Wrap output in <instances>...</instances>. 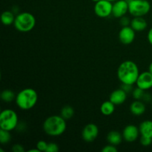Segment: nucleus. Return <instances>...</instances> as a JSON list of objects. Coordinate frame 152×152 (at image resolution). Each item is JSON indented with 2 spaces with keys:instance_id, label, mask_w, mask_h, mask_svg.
<instances>
[{
  "instance_id": "nucleus-16",
  "label": "nucleus",
  "mask_w": 152,
  "mask_h": 152,
  "mask_svg": "<svg viewBox=\"0 0 152 152\" xmlns=\"http://www.w3.org/2000/svg\"><path fill=\"white\" fill-rule=\"evenodd\" d=\"M123 140V134L117 131H111L107 135V141L108 143L116 145V146L120 145Z\"/></svg>"
},
{
  "instance_id": "nucleus-36",
  "label": "nucleus",
  "mask_w": 152,
  "mask_h": 152,
  "mask_svg": "<svg viewBox=\"0 0 152 152\" xmlns=\"http://www.w3.org/2000/svg\"><path fill=\"white\" fill-rule=\"evenodd\" d=\"M126 1H128V2L129 3V2H130V1H132V0H126Z\"/></svg>"
},
{
  "instance_id": "nucleus-24",
  "label": "nucleus",
  "mask_w": 152,
  "mask_h": 152,
  "mask_svg": "<svg viewBox=\"0 0 152 152\" xmlns=\"http://www.w3.org/2000/svg\"><path fill=\"white\" fill-rule=\"evenodd\" d=\"M140 144L143 146L147 147L149 146L150 145H151L152 143V138L148 137L145 136H141L140 140Z\"/></svg>"
},
{
  "instance_id": "nucleus-35",
  "label": "nucleus",
  "mask_w": 152,
  "mask_h": 152,
  "mask_svg": "<svg viewBox=\"0 0 152 152\" xmlns=\"http://www.w3.org/2000/svg\"><path fill=\"white\" fill-rule=\"evenodd\" d=\"M108 1H111V2H114V1H117V0H108Z\"/></svg>"
},
{
  "instance_id": "nucleus-30",
  "label": "nucleus",
  "mask_w": 152,
  "mask_h": 152,
  "mask_svg": "<svg viewBox=\"0 0 152 152\" xmlns=\"http://www.w3.org/2000/svg\"><path fill=\"white\" fill-rule=\"evenodd\" d=\"M121 88H123L126 93H129V91H132V85H127V84H123Z\"/></svg>"
},
{
  "instance_id": "nucleus-33",
  "label": "nucleus",
  "mask_w": 152,
  "mask_h": 152,
  "mask_svg": "<svg viewBox=\"0 0 152 152\" xmlns=\"http://www.w3.org/2000/svg\"><path fill=\"white\" fill-rule=\"evenodd\" d=\"M148 71H149V72L152 74V62H151V64H150L149 68H148Z\"/></svg>"
},
{
  "instance_id": "nucleus-2",
  "label": "nucleus",
  "mask_w": 152,
  "mask_h": 152,
  "mask_svg": "<svg viewBox=\"0 0 152 152\" xmlns=\"http://www.w3.org/2000/svg\"><path fill=\"white\" fill-rule=\"evenodd\" d=\"M65 120L61 115L48 117L43 123L45 133L50 137L61 136L66 131L67 124Z\"/></svg>"
},
{
  "instance_id": "nucleus-18",
  "label": "nucleus",
  "mask_w": 152,
  "mask_h": 152,
  "mask_svg": "<svg viewBox=\"0 0 152 152\" xmlns=\"http://www.w3.org/2000/svg\"><path fill=\"white\" fill-rule=\"evenodd\" d=\"M115 111V105L111 100L105 101L101 105L100 111L103 115L110 116Z\"/></svg>"
},
{
  "instance_id": "nucleus-14",
  "label": "nucleus",
  "mask_w": 152,
  "mask_h": 152,
  "mask_svg": "<svg viewBox=\"0 0 152 152\" xmlns=\"http://www.w3.org/2000/svg\"><path fill=\"white\" fill-rule=\"evenodd\" d=\"M130 26L135 31H142L146 29L148 27V23L143 16H137L131 21Z\"/></svg>"
},
{
  "instance_id": "nucleus-9",
  "label": "nucleus",
  "mask_w": 152,
  "mask_h": 152,
  "mask_svg": "<svg viewBox=\"0 0 152 152\" xmlns=\"http://www.w3.org/2000/svg\"><path fill=\"white\" fill-rule=\"evenodd\" d=\"M119 39L120 42L123 45H130L134 41L135 37V31L131 26H125L120 29L119 32Z\"/></svg>"
},
{
  "instance_id": "nucleus-25",
  "label": "nucleus",
  "mask_w": 152,
  "mask_h": 152,
  "mask_svg": "<svg viewBox=\"0 0 152 152\" xmlns=\"http://www.w3.org/2000/svg\"><path fill=\"white\" fill-rule=\"evenodd\" d=\"M59 148L58 145L55 142H49L48 143L47 149L45 152H57L59 151Z\"/></svg>"
},
{
  "instance_id": "nucleus-8",
  "label": "nucleus",
  "mask_w": 152,
  "mask_h": 152,
  "mask_svg": "<svg viewBox=\"0 0 152 152\" xmlns=\"http://www.w3.org/2000/svg\"><path fill=\"white\" fill-rule=\"evenodd\" d=\"M99 135V129L94 123L86 125L82 132V137L87 142H92L97 138Z\"/></svg>"
},
{
  "instance_id": "nucleus-5",
  "label": "nucleus",
  "mask_w": 152,
  "mask_h": 152,
  "mask_svg": "<svg viewBox=\"0 0 152 152\" xmlns=\"http://www.w3.org/2000/svg\"><path fill=\"white\" fill-rule=\"evenodd\" d=\"M19 123L18 115L12 109H4L0 114V129L3 130L11 131L16 129Z\"/></svg>"
},
{
  "instance_id": "nucleus-32",
  "label": "nucleus",
  "mask_w": 152,
  "mask_h": 152,
  "mask_svg": "<svg viewBox=\"0 0 152 152\" xmlns=\"http://www.w3.org/2000/svg\"><path fill=\"white\" fill-rule=\"evenodd\" d=\"M28 152H39V150L38 148H34V149H30L28 151Z\"/></svg>"
},
{
  "instance_id": "nucleus-1",
  "label": "nucleus",
  "mask_w": 152,
  "mask_h": 152,
  "mask_svg": "<svg viewBox=\"0 0 152 152\" xmlns=\"http://www.w3.org/2000/svg\"><path fill=\"white\" fill-rule=\"evenodd\" d=\"M139 75V68L133 61L127 60L122 62L117 69V77L123 84L133 86L136 83Z\"/></svg>"
},
{
  "instance_id": "nucleus-22",
  "label": "nucleus",
  "mask_w": 152,
  "mask_h": 152,
  "mask_svg": "<svg viewBox=\"0 0 152 152\" xmlns=\"http://www.w3.org/2000/svg\"><path fill=\"white\" fill-rule=\"evenodd\" d=\"M10 132L8 131L0 129V142L1 144H7L11 140V135L10 134Z\"/></svg>"
},
{
  "instance_id": "nucleus-19",
  "label": "nucleus",
  "mask_w": 152,
  "mask_h": 152,
  "mask_svg": "<svg viewBox=\"0 0 152 152\" xmlns=\"http://www.w3.org/2000/svg\"><path fill=\"white\" fill-rule=\"evenodd\" d=\"M15 18L16 16H14V13L13 12L10 10H5L1 13V20L3 25L8 26L14 23Z\"/></svg>"
},
{
  "instance_id": "nucleus-29",
  "label": "nucleus",
  "mask_w": 152,
  "mask_h": 152,
  "mask_svg": "<svg viewBox=\"0 0 152 152\" xmlns=\"http://www.w3.org/2000/svg\"><path fill=\"white\" fill-rule=\"evenodd\" d=\"M11 150L13 152H24L25 151V148L20 144H15L13 147H12Z\"/></svg>"
},
{
  "instance_id": "nucleus-6",
  "label": "nucleus",
  "mask_w": 152,
  "mask_h": 152,
  "mask_svg": "<svg viewBox=\"0 0 152 152\" xmlns=\"http://www.w3.org/2000/svg\"><path fill=\"white\" fill-rule=\"evenodd\" d=\"M151 10L148 0H132L129 3V12L134 17L145 16Z\"/></svg>"
},
{
  "instance_id": "nucleus-34",
  "label": "nucleus",
  "mask_w": 152,
  "mask_h": 152,
  "mask_svg": "<svg viewBox=\"0 0 152 152\" xmlns=\"http://www.w3.org/2000/svg\"><path fill=\"white\" fill-rule=\"evenodd\" d=\"M91 1H94V2H97V1H100V0H91Z\"/></svg>"
},
{
  "instance_id": "nucleus-21",
  "label": "nucleus",
  "mask_w": 152,
  "mask_h": 152,
  "mask_svg": "<svg viewBox=\"0 0 152 152\" xmlns=\"http://www.w3.org/2000/svg\"><path fill=\"white\" fill-rule=\"evenodd\" d=\"M1 100L6 102H10L16 99V96L13 91L9 89H5L1 93Z\"/></svg>"
},
{
  "instance_id": "nucleus-23",
  "label": "nucleus",
  "mask_w": 152,
  "mask_h": 152,
  "mask_svg": "<svg viewBox=\"0 0 152 152\" xmlns=\"http://www.w3.org/2000/svg\"><path fill=\"white\" fill-rule=\"evenodd\" d=\"M144 91H145L144 90L137 87L136 88L134 89L133 91H132V96H133V97L135 99L140 100V99H142V97H143L144 94H145Z\"/></svg>"
},
{
  "instance_id": "nucleus-15",
  "label": "nucleus",
  "mask_w": 152,
  "mask_h": 152,
  "mask_svg": "<svg viewBox=\"0 0 152 152\" xmlns=\"http://www.w3.org/2000/svg\"><path fill=\"white\" fill-rule=\"evenodd\" d=\"M145 105L144 102H142L141 100H137L135 99L132 103L130 106V111L132 114L134 116H140L145 113Z\"/></svg>"
},
{
  "instance_id": "nucleus-20",
  "label": "nucleus",
  "mask_w": 152,
  "mask_h": 152,
  "mask_svg": "<svg viewBox=\"0 0 152 152\" xmlns=\"http://www.w3.org/2000/svg\"><path fill=\"white\" fill-rule=\"evenodd\" d=\"M74 114V110L71 105H65L61 110V116L65 120H70Z\"/></svg>"
},
{
  "instance_id": "nucleus-13",
  "label": "nucleus",
  "mask_w": 152,
  "mask_h": 152,
  "mask_svg": "<svg viewBox=\"0 0 152 152\" xmlns=\"http://www.w3.org/2000/svg\"><path fill=\"white\" fill-rule=\"evenodd\" d=\"M127 98V93L123 88L117 89L111 94L109 100H111L115 105H120L124 103Z\"/></svg>"
},
{
  "instance_id": "nucleus-26",
  "label": "nucleus",
  "mask_w": 152,
  "mask_h": 152,
  "mask_svg": "<svg viewBox=\"0 0 152 152\" xmlns=\"http://www.w3.org/2000/svg\"><path fill=\"white\" fill-rule=\"evenodd\" d=\"M48 147V142L44 140H39L37 143V148L39 150V151H45Z\"/></svg>"
},
{
  "instance_id": "nucleus-4",
  "label": "nucleus",
  "mask_w": 152,
  "mask_h": 152,
  "mask_svg": "<svg viewBox=\"0 0 152 152\" xmlns=\"http://www.w3.org/2000/svg\"><path fill=\"white\" fill-rule=\"evenodd\" d=\"M15 28L20 32H29L36 25V18L32 13L23 12L16 15L14 21Z\"/></svg>"
},
{
  "instance_id": "nucleus-28",
  "label": "nucleus",
  "mask_w": 152,
  "mask_h": 152,
  "mask_svg": "<svg viewBox=\"0 0 152 152\" xmlns=\"http://www.w3.org/2000/svg\"><path fill=\"white\" fill-rule=\"evenodd\" d=\"M120 24H121V25L123 27L129 26V25L131 24V21L130 19H129V17L124 16H123V17L120 18Z\"/></svg>"
},
{
  "instance_id": "nucleus-11",
  "label": "nucleus",
  "mask_w": 152,
  "mask_h": 152,
  "mask_svg": "<svg viewBox=\"0 0 152 152\" xmlns=\"http://www.w3.org/2000/svg\"><path fill=\"white\" fill-rule=\"evenodd\" d=\"M129 12V2L126 0H117L113 3L112 15L115 18H121Z\"/></svg>"
},
{
  "instance_id": "nucleus-12",
  "label": "nucleus",
  "mask_w": 152,
  "mask_h": 152,
  "mask_svg": "<svg viewBox=\"0 0 152 152\" xmlns=\"http://www.w3.org/2000/svg\"><path fill=\"white\" fill-rule=\"evenodd\" d=\"M136 85L137 87L144 91L151 89L152 88V74L149 71H145L140 74Z\"/></svg>"
},
{
  "instance_id": "nucleus-31",
  "label": "nucleus",
  "mask_w": 152,
  "mask_h": 152,
  "mask_svg": "<svg viewBox=\"0 0 152 152\" xmlns=\"http://www.w3.org/2000/svg\"><path fill=\"white\" fill-rule=\"evenodd\" d=\"M148 40L150 44L152 45V28L149 30V31L148 33Z\"/></svg>"
},
{
  "instance_id": "nucleus-27",
  "label": "nucleus",
  "mask_w": 152,
  "mask_h": 152,
  "mask_svg": "<svg viewBox=\"0 0 152 152\" xmlns=\"http://www.w3.org/2000/svg\"><path fill=\"white\" fill-rule=\"evenodd\" d=\"M117 151H118V149L117 148L116 145H111V144L105 145L102 149V152H117Z\"/></svg>"
},
{
  "instance_id": "nucleus-17",
  "label": "nucleus",
  "mask_w": 152,
  "mask_h": 152,
  "mask_svg": "<svg viewBox=\"0 0 152 152\" xmlns=\"http://www.w3.org/2000/svg\"><path fill=\"white\" fill-rule=\"evenodd\" d=\"M140 133L141 136L152 138V120H145L140 125Z\"/></svg>"
},
{
  "instance_id": "nucleus-7",
  "label": "nucleus",
  "mask_w": 152,
  "mask_h": 152,
  "mask_svg": "<svg viewBox=\"0 0 152 152\" xmlns=\"http://www.w3.org/2000/svg\"><path fill=\"white\" fill-rule=\"evenodd\" d=\"M113 4L108 0H100L95 2L94 13L98 17L106 18L112 14Z\"/></svg>"
},
{
  "instance_id": "nucleus-10",
  "label": "nucleus",
  "mask_w": 152,
  "mask_h": 152,
  "mask_svg": "<svg viewBox=\"0 0 152 152\" xmlns=\"http://www.w3.org/2000/svg\"><path fill=\"white\" fill-rule=\"evenodd\" d=\"M139 128L134 125H128L123 131V137L127 142H133L137 140L140 134Z\"/></svg>"
},
{
  "instance_id": "nucleus-3",
  "label": "nucleus",
  "mask_w": 152,
  "mask_h": 152,
  "mask_svg": "<svg viewBox=\"0 0 152 152\" xmlns=\"http://www.w3.org/2000/svg\"><path fill=\"white\" fill-rule=\"evenodd\" d=\"M15 101L16 105L20 109L27 111L33 108L37 105L38 101V94L34 89L28 88L20 91L17 94Z\"/></svg>"
}]
</instances>
